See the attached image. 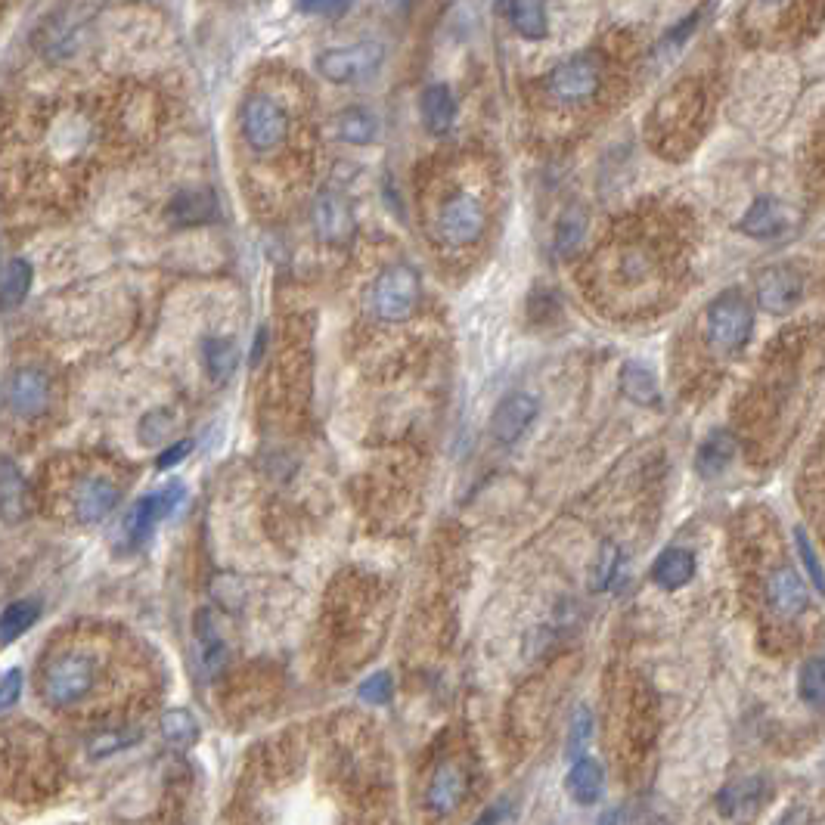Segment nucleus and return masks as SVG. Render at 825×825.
<instances>
[{
    "label": "nucleus",
    "mask_w": 825,
    "mask_h": 825,
    "mask_svg": "<svg viewBox=\"0 0 825 825\" xmlns=\"http://www.w3.org/2000/svg\"><path fill=\"white\" fill-rule=\"evenodd\" d=\"M242 134L255 152H273L289 134V115L277 100L255 94L242 106Z\"/></svg>",
    "instance_id": "4"
},
{
    "label": "nucleus",
    "mask_w": 825,
    "mask_h": 825,
    "mask_svg": "<svg viewBox=\"0 0 825 825\" xmlns=\"http://www.w3.org/2000/svg\"><path fill=\"white\" fill-rule=\"evenodd\" d=\"M602 785H605V776H602V767L590 757H577L571 763V770L565 776V791L571 794V801L577 804H596L599 794H602Z\"/></svg>",
    "instance_id": "23"
},
{
    "label": "nucleus",
    "mask_w": 825,
    "mask_h": 825,
    "mask_svg": "<svg viewBox=\"0 0 825 825\" xmlns=\"http://www.w3.org/2000/svg\"><path fill=\"white\" fill-rule=\"evenodd\" d=\"M97 686V658L87 652H63L56 655L47 670H44V698L56 708H69L78 705L81 698H87Z\"/></svg>",
    "instance_id": "1"
},
{
    "label": "nucleus",
    "mask_w": 825,
    "mask_h": 825,
    "mask_svg": "<svg viewBox=\"0 0 825 825\" xmlns=\"http://www.w3.org/2000/svg\"><path fill=\"white\" fill-rule=\"evenodd\" d=\"M202 366L211 382H227L236 366H239V351L230 339H218V335H211V339H202Z\"/></svg>",
    "instance_id": "27"
},
{
    "label": "nucleus",
    "mask_w": 825,
    "mask_h": 825,
    "mask_svg": "<svg viewBox=\"0 0 825 825\" xmlns=\"http://www.w3.org/2000/svg\"><path fill=\"white\" fill-rule=\"evenodd\" d=\"M193 450V444L190 441H177V444H171V447H165L162 453H159V460H156V466L165 472V469H174L177 463H183L187 460V453Z\"/></svg>",
    "instance_id": "41"
},
{
    "label": "nucleus",
    "mask_w": 825,
    "mask_h": 825,
    "mask_svg": "<svg viewBox=\"0 0 825 825\" xmlns=\"http://www.w3.org/2000/svg\"><path fill=\"white\" fill-rule=\"evenodd\" d=\"M767 599L782 618H798L810 602L804 580L794 568H776L767 577Z\"/></svg>",
    "instance_id": "15"
},
{
    "label": "nucleus",
    "mask_w": 825,
    "mask_h": 825,
    "mask_svg": "<svg viewBox=\"0 0 825 825\" xmlns=\"http://www.w3.org/2000/svg\"><path fill=\"white\" fill-rule=\"evenodd\" d=\"M736 450L739 447H736V438H732V432H726V429L711 432L705 441H701V447L695 453V472L701 478L723 475L732 466V460H736Z\"/></svg>",
    "instance_id": "20"
},
{
    "label": "nucleus",
    "mask_w": 825,
    "mask_h": 825,
    "mask_svg": "<svg viewBox=\"0 0 825 825\" xmlns=\"http://www.w3.org/2000/svg\"><path fill=\"white\" fill-rule=\"evenodd\" d=\"M618 571H621V553L611 543H605L602 549H599V556H596V565H593V571H590V587L596 590V593H602V590H608L611 584H615L618 580Z\"/></svg>",
    "instance_id": "34"
},
{
    "label": "nucleus",
    "mask_w": 825,
    "mask_h": 825,
    "mask_svg": "<svg viewBox=\"0 0 825 825\" xmlns=\"http://www.w3.org/2000/svg\"><path fill=\"white\" fill-rule=\"evenodd\" d=\"M466 791H469V779H466L463 767L460 763L447 760L432 773L429 791H425V804H429V810L435 816H450L456 807L463 804Z\"/></svg>",
    "instance_id": "14"
},
{
    "label": "nucleus",
    "mask_w": 825,
    "mask_h": 825,
    "mask_svg": "<svg viewBox=\"0 0 825 825\" xmlns=\"http://www.w3.org/2000/svg\"><path fill=\"white\" fill-rule=\"evenodd\" d=\"M171 429H174V413L171 410H149L143 419H140V444H146V447H159V444H165L168 441V435H171Z\"/></svg>",
    "instance_id": "35"
},
{
    "label": "nucleus",
    "mask_w": 825,
    "mask_h": 825,
    "mask_svg": "<svg viewBox=\"0 0 825 825\" xmlns=\"http://www.w3.org/2000/svg\"><path fill=\"white\" fill-rule=\"evenodd\" d=\"M335 128H339V137H342L345 143H354V146L373 143L376 134H379V125H376L373 112H366V109H360V106L345 109L339 118H335Z\"/></svg>",
    "instance_id": "30"
},
{
    "label": "nucleus",
    "mask_w": 825,
    "mask_h": 825,
    "mask_svg": "<svg viewBox=\"0 0 825 825\" xmlns=\"http://www.w3.org/2000/svg\"><path fill=\"white\" fill-rule=\"evenodd\" d=\"M28 515V484L22 469L10 460V456H0V522L19 525Z\"/></svg>",
    "instance_id": "16"
},
{
    "label": "nucleus",
    "mask_w": 825,
    "mask_h": 825,
    "mask_svg": "<svg viewBox=\"0 0 825 825\" xmlns=\"http://www.w3.org/2000/svg\"><path fill=\"white\" fill-rule=\"evenodd\" d=\"M621 391L639 407H658L661 404L658 379L643 360H627L621 366Z\"/></svg>",
    "instance_id": "24"
},
{
    "label": "nucleus",
    "mask_w": 825,
    "mask_h": 825,
    "mask_svg": "<svg viewBox=\"0 0 825 825\" xmlns=\"http://www.w3.org/2000/svg\"><path fill=\"white\" fill-rule=\"evenodd\" d=\"M196 636H199V664H202L205 674H215L227 658V643H224L221 627L215 621V611H208V608L199 611L196 615Z\"/></svg>",
    "instance_id": "25"
},
{
    "label": "nucleus",
    "mask_w": 825,
    "mask_h": 825,
    "mask_svg": "<svg viewBox=\"0 0 825 825\" xmlns=\"http://www.w3.org/2000/svg\"><path fill=\"white\" fill-rule=\"evenodd\" d=\"M692 577H695V559L689 549H680V546L664 549L652 568V580L661 590H670V593L686 587Z\"/></svg>",
    "instance_id": "22"
},
{
    "label": "nucleus",
    "mask_w": 825,
    "mask_h": 825,
    "mask_svg": "<svg viewBox=\"0 0 825 825\" xmlns=\"http://www.w3.org/2000/svg\"><path fill=\"white\" fill-rule=\"evenodd\" d=\"M788 227V211L779 199L760 196L748 205V211L739 221V230L751 239H773Z\"/></svg>",
    "instance_id": "17"
},
{
    "label": "nucleus",
    "mask_w": 825,
    "mask_h": 825,
    "mask_svg": "<svg viewBox=\"0 0 825 825\" xmlns=\"http://www.w3.org/2000/svg\"><path fill=\"white\" fill-rule=\"evenodd\" d=\"M118 506V484L106 475H90L75 487V518L81 525H100Z\"/></svg>",
    "instance_id": "13"
},
{
    "label": "nucleus",
    "mask_w": 825,
    "mask_h": 825,
    "mask_svg": "<svg viewBox=\"0 0 825 825\" xmlns=\"http://www.w3.org/2000/svg\"><path fill=\"white\" fill-rule=\"evenodd\" d=\"M419 112H422V125L429 134L435 137H444L450 128H453V118H456V100L450 94L447 84H429L422 90V100H419Z\"/></svg>",
    "instance_id": "19"
},
{
    "label": "nucleus",
    "mask_w": 825,
    "mask_h": 825,
    "mask_svg": "<svg viewBox=\"0 0 825 825\" xmlns=\"http://www.w3.org/2000/svg\"><path fill=\"white\" fill-rule=\"evenodd\" d=\"M438 233L447 246H472L484 233V208L472 193H453L438 211Z\"/></svg>",
    "instance_id": "7"
},
{
    "label": "nucleus",
    "mask_w": 825,
    "mask_h": 825,
    "mask_svg": "<svg viewBox=\"0 0 825 825\" xmlns=\"http://www.w3.org/2000/svg\"><path fill=\"white\" fill-rule=\"evenodd\" d=\"M497 822H500V810H487V813L478 816L475 825H497Z\"/></svg>",
    "instance_id": "45"
},
{
    "label": "nucleus",
    "mask_w": 825,
    "mask_h": 825,
    "mask_svg": "<svg viewBox=\"0 0 825 825\" xmlns=\"http://www.w3.org/2000/svg\"><path fill=\"white\" fill-rule=\"evenodd\" d=\"M590 736H593V714L590 708L580 705L571 717V726H568V742H565V751L571 760L584 757L587 745H590Z\"/></svg>",
    "instance_id": "36"
},
{
    "label": "nucleus",
    "mask_w": 825,
    "mask_h": 825,
    "mask_svg": "<svg viewBox=\"0 0 825 825\" xmlns=\"http://www.w3.org/2000/svg\"><path fill=\"white\" fill-rule=\"evenodd\" d=\"M391 677L388 674H373V677H366L357 689L360 701H366V705H385V701H391Z\"/></svg>",
    "instance_id": "38"
},
{
    "label": "nucleus",
    "mask_w": 825,
    "mask_h": 825,
    "mask_svg": "<svg viewBox=\"0 0 825 825\" xmlns=\"http://www.w3.org/2000/svg\"><path fill=\"white\" fill-rule=\"evenodd\" d=\"M168 218L177 227H196V224H211L218 218V199L205 190H183L171 199Z\"/></svg>",
    "instance_id": "21"
},
{
    "label": "nucleus",
    "mask_w": 825,
    "mask_h": 825,
    "mask_svg": "<svg viewBox=\"0 0 825 825\" xmlns=\"http://www.w3.org/2000/svg\"><path fill=\"white\" fill-rule=\"evenodd\" d=\"M311 221L326 246H345L354 236V211L339 193H320L311 211Z\"/></svg>",
    "instance_id": "12"
},
{
    "label": "nucleus",
    "mask_w": 825,
    "mask_h": 825,
    "mask_svg": "<svg viewBox=\"0 0 825 825\" xmlns=\"http://www.w3.org/2000/svg\"><path fill=\"white\" fill-rule=\"evenodd\" d=\"M537 413H540V404H537L534 394L512 391L509 397H503V401L497 404V410L491 416V435L500 444H515L531 429V422L537 419Z\"/></svg>",
    "instance_id": "11"
},
{
    "label": "nucleus",
    "mask_w": 825,
    "mask_h": 825,
    "mask_svg": "<svg viewBox=\"0 0 825 825\" xmlns=\"http://www.w3.org/2000/svg\"><path fill=\"white\" fill-rule=\"evenodd\" d=\"M4 401L7 410L19 419H35L47 410L50 401V382L41 370L35 366H22V370H13L7 385H4Z\"/></svg>",
    "instance_id": "8"
},
{
    "label": "nucleus",
    "mask_w": 825,
    "mask_h": 825,
    "mask_svg": "<svg viewBox=\"0 0 825 825\" xmlns=\"http://www.w3.org/2000/svg\"><path fill=\"white\" fill-rule=\"evenodd\" d=\"M264 342H267V329H258V339H255V348H252V363H258V360H261V354H264Z\"/></svg>",
    "instance_id": "44"
},
{
    "label": "nucleus",
    "mask_w": 825,
    "mask_h": 825,
    "mask_svg": "<svg viewBox=\"0 0 825 825\" xmlns=\"http://www.w3.org/2000/svg\"><path fill=\"white\" fill-rule=\"evenodd\" d=\"M41 615V605L35 599H19L13 605L4 608V615H0V643H13V639H19L25 630H32L35 621Z\"/></svg>",
    "instance_id": "31"
},
{
    "label": "nucleus",
    "mask_w": 825,
    "mask_h": 825,
    "mask_svg": "<svg viewBox=\"0 0 825 825\" xmlns=\"http://www.w3.org/2000/svg\"><path fill=\"white\" fill-rule=\"evenodd\" d=\"M804 280L798 270L791 267H767L754 283V298L767 314H788L794 304L801 301Z\"/></svg>",
    "instance_id": "10"
},
{
    "label": "nucleus",
    "mask_w": 825,
    "mask_h": 825,
    "mask_svg": "<svg viewBox=\"0 0 825 825\" xmlns=\"http://www.w3.org/2000/svg\"><path fill=\"white\" fill-rule=\"evenodd\" d=\"M183 500V484H171L165 487V491H156V494H146L143 500H137L128 515H125V522H121V534H118V543L125 546V549H134L140 546L152 528H156L162 518H168Z\"/></svg>",
    "instance_id": "5"
},
{
    "label": "nucleus",
    "mask_w": 825,
    "mask_h": 825,
    "mask_svg": "<svg viewBox=\"0 0 825 825\" xmlns=\"http://www.w3.org/2000/svg\"><path fill=\"white\" fill-rule=\"evenodd\" d=\"M19 695H22V670H10V674L0 680V708H10V705H16L19 701Z\"/></svg>",
    "instance_id": "40"
},
{
    "label": "nucleus",
    "mask_w": 825,
    "mask_h": 825,
    "mask_svg": "<svg viewBox=\"0 0 825 825\" xmlns=\"http://www.w3.org/2000/svg\"><path fill=\"white\" fill-rule=\"evenodd\" d=\"M140 739V732H121V729H112V732H103V736H97L94 742H90V754H112V751H121V748H128Z\"/></svg>",
    "instance_id": "39"
},
{
    "label": "nucleus",
    "mask_w": 825,
    "mask_h": 825,
    "mask_svg": "<svg viewBox=\"0 0 825 825\" xmlns=\"http://www.w3.org/2000/svg\"><path fill=\"white\" fill-rule=\"evenodd\" d=\"M754 329V311L748 295L739 289L720 292L708 308V342L720 354H736L748 345Z\"/></svg>",
    "instance_id": "2"
},
{
    "label": "nucleus",
    "mask_w": 825,
    "mask_h": 825,
    "mask_svg": "<svg viewBox=\"0 0 825 825\" xmlns=\"http://www.w3.org/2000/svg\"><path fill=\"white\" fill-rule=\"evenodd\" d=\"M794 543H798V553H801V562H804V568H807L810 584L825 596V571H822V565H819V559H816V549H813V543H810V537H807L804 528H794Z\"/></svg>",
    "instance_id": "37"
},
{
    "label": "nucleus",
    "mask_w": 825,
    "mask_h": 825,
    "mask_svg": "<svg viewBox=\"0 0 825 825\" xmlns=\"http://www.w3.org/2000/svg\"><path fill=\"white\" fill-rule=\"evenodd\" d=\"M419 295H422V286H419L416 270L407 264H397V267L382 270L376 277V283L370 289V308L385 323H404L416 311Z\"/></svg>",
    "instance_id": "3"
},
{
    "label": "nucleus",
    "mask_w": 825,
    "mask_h": 825,
    "mask_svg": "<svg viewBox=\"0 0 825 825\" xmlns=\"http://www.w3.org/2000/svg\"><path fill=\"white\" fill-rule=\"evenodd\" d=\"M760 4H767V7H776V4H785V0H760Z\"/></svg>",
    "instance_id": "46"
},
{
    "label": "nucleus",
    "mask_w": 825,
    "mask_h": 825,
    "mask_svg": "<svg viewBox=\"0 0 825 825\" xmlns=\"http://www.w3.org/2000/svg\"><path fill=\"white\" fill-rule=\"evenodd\" d=\"M351 4H354V0H329V4H326V10H323V13H332V16H339V13H345V10H348Z\"/></svg>",
    "instance_id": "43"
},
{
    "label": "nucleus",
    "mask_w": 825,
    "mask_h": 825,
    "mask_svg": "<svg viewBox=\"0 0 825 825\" xmlns=\"http://www.w3.org/2000/svg\"><path fill=\"white\" fill-rule=\"evenodd\" d=\"M584 239H587V211L580 205H571L562 211V218L556 224V252L562 258H571L584 246Z\"/></svg>",
    "instance_id": "29"
},
{
    "label": "nucleus",
    "mask_w": 825,
    "mask_h": 825,
    "mask_svg": "<svg viewBox=\"0 0 825 825\" xmlns=\"http://www.w3.org/2000/svg\"><path fill=\"white\" fill-rule=\"evenodd\" d=\"M35 270L25 258H13L4 270H0V311H13L32 292Z\"/></svg>",
    "instance_id": "26"
},
{
    "label": "nucleus",
    "mask_w": 825,
    "mask_h": 825,
    "mask_svg": "<svg viewBox=\"0 0 825 825\" xmlns=\"http://www.w3.org/2000/svg\"><path fill=\"white\" fill-rule=\"evenodd\" d=\"M763 798V782L760 776H742L732 779L720 794H717V810L726 819H745L757 810Z\"/></svg>",
    "instance_id": "18"
},
{
    "label": "nucleus",
    "mask_w": 825,
    "mask_h": 825,
    "mask_svg": "<svg viewBox=\"0 0 825 825\" xmlns=\"http://www.w3.org/2000/svg\"><path fill=\"white\" fill-rule=\"evenodd\" d=\"M509 22L525 41H543L549 35L543 0H509Z\"/></svg>",
    "instance_id": "28"
},
{
    "label": "nucleus",
    "mask_w": 825,
    "mask_h": 825,
    "mask_svg": "<svg viewBox=\"0 0 825 825\" xmlns=\"http://www.w3.org/2000/svg\"><path fill=\"white\" fill-rule=\"evenodd\" d=\"M382 44H354V47H335L317 56V69L332 84H354L370 78L382 66Z\"/></svg>",
    "instance_id": "6"
},
{
    "label": "nucleus",
    "mask_w": 825,
    "mask_h": 825,
    "mask_svg": "<svg viewBox=\"0 0 825 825\" xmlns=\"http://www.w3.org/2000/svg\"><path fill=\"white\" fill-rule=\"evenodd\" d=\"M162 736L168 745L187 751L199 742V720L187 708H171L162 714Z\"/></svg>",
    "instance_id": "32"
},
{
    "label": "nucleus",
    "mask_w": 825,
    "mask_h": 825,
    "mask_svg": "<svg viewBox=\"0 0 825 825\" xmlns=\"http://www.w3.org/2000/svg\"><path fill=\"white\" fill-rule=\"evenodd\" d=\"M798 695L807 708L825 711V658L804 661L801 677H798Z\"/></svg>",
    "instance_id": "33"
},
{
    "label": "nucleus",
    "mask_w": 825,
    "mask_h": 825,
    "mask_svg": "<svg viewBox=\"0 0 825 825\" xmlns=\"http://www.w3.org/2000/svg\"><path fill=\"white\" fill-rule=\"evenodd\" d=\"M546 87L559 103H568V106L587 103L599 90V66L587 56H574V59H568V63L553 69Z\"/></svg>",
    "instance_id": "9"
},
{
    "label": "nucleus",
    "mask_w": 825,
    "mask_h": 825,
    "mask_svg": "<svg viewBox=\"0 0 825 825\" xmlns=\"http://www.w3.org/2000/svg\"><path fill=\"white\" fill-rule=\"evenodd\" d=\"M295 4L301 13H320V10H326L329 0H295Z\"/></svg>",
    "instance_id": "42"
}]
</instances>
